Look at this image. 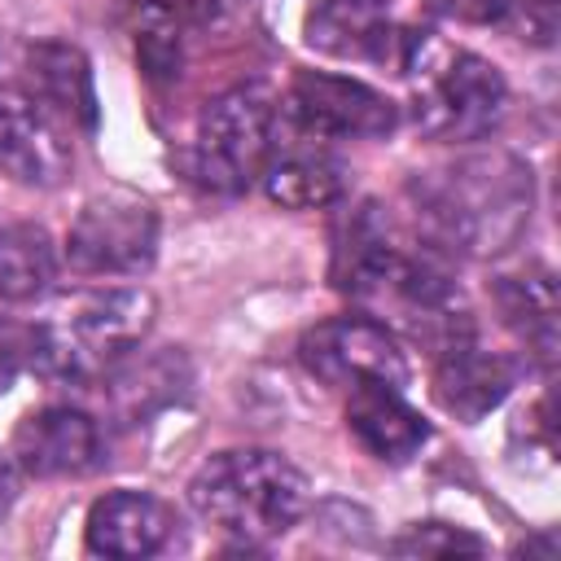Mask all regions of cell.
I'll return each mask as SVG.
<instances>
[{
  "label": "cell",
  "instance_id": "obj_1",
  "mask_svg": "<svg viewBox=\"0 0 561 561\" xmlns=\"http://www.w3.org/2000/svg\"><path fill=\"white\" fill-rule=\"evenodd\" d=\"M421 241L434 254H504L535 210L530 167L513 153H473L408 184Z\"/></svg>",
  "mask_w": 561,
  "mask_h": 561
},
{
  "label": "cell",
  "instance_id": "obj_2",
  "mask_svg": "<svg viewBox=\"0 0 561 561\" xmlns=\"http://www.w3.org/2000/svg\"><path fill=\"white\" fill-rule=\"evenodd\" d=\"M390 70L412 83V123L430 140H482L504 118V75L486 57L443 44L434 31H399Z\"/></svg>",
  "mask_w": 561,
  "mask_h": 561
},
{
  "label": "cell",
  "instance_id": "obj_3",
  "mask_svg": "<svg viewBox=\"0 0 561 561\" xmlns=\"http://www.w3.org/2000/svg\"><path fill=\"white\" fill-rule=\"evenodd\" d=\"M307 500L311 491L302 469L267 447L215 451L188 482L193 513L241 548H259L285 535L307 513Z\"/></svg>",
  "mask_w": 561,
  "mask_h": 561
},
{
  "label": "cell",
  "instance_id": "obj_4",
  "mask_svg": "<svg viewBox=\"0 0 561 561\" xmlns=\"http://www.w3.org/2000/svg\"><path fill=\"white\" fill-rule=\"evenodd\" d=\"M149 324L153 298L145 289H92L61 298L35 324L31 368L48 381H96L140 346Z\"/></svg>",
  "mask_w": 561,
  "mask_h": 561
},
{
  "label": "cell",
  "instance_id": "obj_5",
  "mask_svg": "<svg viewBox=\"0 0 561 561\" xmlns=\"http://www.w3.org/2000/svg\"><path fill=\"white\" fill-rule=\"evenodd\" d=\"M272 149H276V105L263 88L241 83L206 101L184 167L202 188L237 197L263 175Z\"/></svg>",
  "mask_w": 561,
  "mask_h": 561
},
{
  "label": "cell",
  "instance_id": "obj_6",
  "mask_svg": "<svg viewBox=\"0 0 561 561\" xmlns=\"http://www.w3.org/2000/svg\"><path fill=\"white\" fill-rule=\"evenodd\" d=\"M158 259V210L140 193L110 188L83 202L66 232V263L79 276H140Z\"/></svg>",
  "mask_w": 561,
  "mask_h": 561
},
{
  "label": "cell",
  "instance_id": "obj_7",
  "mask_svg": "<svg viewBox=\"0 0 561 561\" xmlns=\"http://www.w3.org/2000/svg\"><path fill=\"white\" fill-rule=\"evenodd\" d=\"M285 118L298 136L311 140H368L386 136L399 123V105L351 75L298 70L285 88Z\"/></svg>",
  "mask_w": 561,
  "mask_h": 561
},
{
  "label": "cell",
  "instance_id": "obj_8",
  "mask_svg": "<svg viewBox=\"0 0 561 561\" xmlns=\"http://www.w3.org/2000/svg\"><path fill=\"white\" fill-rule=\"evenodd\" d=\"M298 359L316 381L337 390H351L359 381L408 386L403 346L386 329V320H373V316H333L311 324L298 342Z\"/></svg>",
  "mask_w": 561,
  "mask_h": 561
},
{
  "label": "cell",
  "instance_id": "obj_9",
  "mask_svg": "<svg viewBox=\"0 0 561 561\" xmlns=\"http://www.w3.org/2000/svg\"><path fill=\"white\" fill-rule=\"evenodd\" d=\"M9 456L31 478H88L105 465V434L83 408L48 403L18 421Z\"/></svg>",
  "mask_w": 561,
  "mask_h": 561
},
{
  "label": "cell",
  "instance_id": "obj_10",
  "mask_svg": "<svg viewBox=\"0 0 561 561\" xmlns=\"http://www.w3.org/2000/svg\"><path fill=\"white\" fill-rule=\"evenodd\" d=\"M517 386V364L500 351H486L473 329L434 346V399L465 425H478L495 412Z\"/></svg>",
  "mask_w": 561,
  "mask_h": 561
},
{
  "label": "cell",
  "instance_id": "obj_11",
  "mask_svg": "<svg viewBox=\"0 0 561 561\" xmlns=\"http://www.w3.org/2000/svg\"><path fill=\"white\" fill-rule=\"evenodd\" d=\"M0 175L26 188H57L70 175V149L57 123L18 88H0Z\"/></svg>",
  "mask_w": 561,
  "mask_h": 561
},
{
  "label": "cell",
  "instance_id": "obj_12",
  "mask_svg": "<svg viewBox=\"0 0 561 561\" xmlns=\"http://www.w3.org/2000/svg\"><path fill=\"white\" fill-rule=\"evenodd\" d=\"M175 535V513L149 495V491H105L92 508H88V526H83V539H88V552L96 557H114V561H140V557H153L171 543Z\"/></svg>",
  "mask_w": 561,
  "mask_h": 561
},
{
  "label": "cell",
  "instance_id": "obj_13",
  "mask_svg": "<svg viewBox=\"0 0 561 561\" xmlns=\"http://www.w3.org/2000/svg\"><path fill=\"white\" fill-rule=\"evenodd\" d=\"M346 430L351 438L386 465H408L430 443V421L403 399V386L359 381L346 390Z\"/></svg>",
  "mask_w": 561,
  "mask_h": 561
},
{
  "label": "cell",
  "instance_id": "obj_14",
  "mask_svg": "<svg viewBox=\"0 0 561 561\" xmlns=\"http://www.w3.org/2000/svg\"><path fill=\"white\" fill-rule=\"evenodd\" d=\"M26 83L48 114L66 118L79 131H96L101 101H96L92 61L83 57V48L66 39H35L26 48Z\"/></svg>",
  "mask_w": 561,
  "mask_h": 561
},
{
  "label": "cell",
  "instance_id": "obj_15",
  "mask_svg": "<svg viewBox=\"0 0 561 561\" xmlns=\"http://www.w3.org/2000/svg\"><path fill=\"white\" fill-rule=\"evenodd\" d=\"M302 31L307 44L329 57L377 66H390L399 35V26H390V0H316Z\"/></svg>",
  "mask_w": 561,
  "mask_h": 561
},
{
  "label": "cell",
  "instance_id": "obj_16",
  "mask_svg": "<svg viewBox=\"0 0 561 561\" xmlns=\"http://www.w3.org/2000/svg\"><path fill=\"white\" fill-rule=\"evenodd\" d=\"M263 188L272 202L289 206V210H320L346 197L351 188V171L337 153L324 149V140L302 136L298 145H276L267 167H263Z\"/></svg>",
  "mask_w": 561,
  "mask_h": 561
},
{
  "label": "cell",
  "instance_id": "obj_17",
  "mask_svg": "<svg viewBox=\"0 0 561 561\" xmlns=\"http://www.w3.org/2000/svg\"><path fill=\"white\" fill-rule=\"evenodd\" d=\"M114 386H110V403L118 408V416L127 421H145L153 416L158 408L184 399L188 390V364L180 351L162 346L153 355H123L114 368H110Z\"/></svg>",
  "mask_w": 561,
  "mask_h": 561
},
{
  "label": "cell",
  "instance_id": "obj_18",
  "mask_svg": "<svg viewBox=\"0 0 561 561\" xmlns=\"http://www.w3.org/2000/svg\"><path fill=\"white\" fill-rule=\"evenodd\" d=\"M495 307L526 351L548 368L557 359V285L548 267H530L495 280Z\"/></svg>",
  "mask_w": 561,
  "mask_h": 561
},
{
  "label": "cell",
  "instance_id": "obj_19",
  "mask_svg": "<svg viewBox=\"0 0 561 561\" xmlns=\"http://www.w3.org/2000/svg\"><path fill=\"white\" fill-rule=\"evenodd\" d=\"M57 280V254L39 224L13 219L0 224V298L4 302H35Z\"/></svg>",
  "mask_w": 561,
  "mask_h": 561
},
{
  "label": "cell",
  "instance_id": "obj_20",
  "mask_svg": "<svg viewBox=\"0 0 561 561\" xmlns=\"http://www.w3.org/2000/svg\"><path fill=\"white\" fill-rule=\"evenodd\" d=\"M390 552H399V557H482L486 539H478L473 530L451 526V522H416L390 543Z\"/></svg>",
  "mask_w": 561,
  "mask_h": 561
},
{
  "label": "cell",
  "instance_id": "obj_21",
  "mask_svg": "<svg viewBox=\"0 0 561 561\" xmlns=\"http://www.w3.org/2000/svg\"><path fill=\"white\" fill-rule=\"evenodd\" d=\"M136 57H140L145 75L158 79V83H167V79L180 75V31H175V22H167L158 9L149 13L145 31L136 35Z\"/></svg>",
  "mask_w": 561,
  "mask_h": 561
},
{
  "label": "cell",
  "instance_id": "obj_22",
  "mask_svg": "<svg viewBox=\"0 0 561 561\" xmlns=\"http://www.w3.org/2000/svg\"><path fill=\"white\" fill-rule=\"evenodd\" d=\"M31 346H35V324L0 316V394L18 381L22 368H31Z\"/></svg>",
  "mask_w": 561,
  "mask_h": 561
},
{
  "label": "cell",
  "instance_id": "obj_23",
  "mask_svg": "<svg viewBox=\"0 0 561 561\" xmlns=\"http://www.w3.org/2000/svg\"><path fill=\"white\" fill-rule=\"evenodd\" d=\"M430 4H434V13H443L451 22H469V26H491L513 13V0H430Z\"/></svg>",
  "mask_w": 561,
  "mask_h": 561
},
{
  "label": "cell",
  "instance_id": "obj_24",
  "mask_svg": "<svg viewBox=\"0 0 561 561\" xmlns=\"http://www.w3.org/2000/svg\"><path fill=\"white\" fill-rule=\"evenodd\" d=\"M522 9V39L548 48L557 39V0H513Z\"/></svg>",
  "mask_w": 561,
  "mask_h": 561
},
{
  "label": "cell",
  "instance_id": "obj_25",
  "mask_svg": "<svg viewBox=\"0 0 561 561\" xmlns=\"http://www.w3.org/2000/svg\"><path fill=\"white\" fill-rule=\"evenodd\" d=\"M13 495H18V469H13V456L0 451V517L13 508Z\"/></svg>",
  "mask_w": 561,
  "mask_h": 561
}]
</instances>
